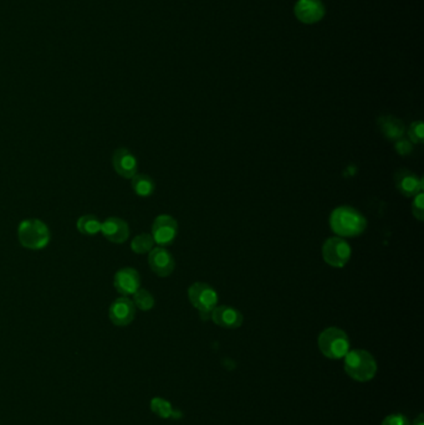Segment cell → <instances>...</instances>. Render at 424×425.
Listing matches in <instances>:
<instances>
[{"label": "cell", "mask_w": 424, "mask_h": 425, "mask_svg": "<svg viewBox=\"0 0 424 425\" xmlns=\"http://www.w3.org/2000/svg\"><path fill=\"white\" fill-rule=\"evenodd\" d=\"M331 231L340 238H355L366 231L367 220L353 207L336 208L330 215Z\"/></svg>", "instance_id": "cell-1"}, {"label": "cell", "mask_w": 424, "mask_h": 425, "mask_svg": "<svg viewBox=\"0 0 424 425\" xmlns=\"http://www.w3.org/2000/svg\"><path fill=\"white\" fill-rule=\"evenodd\" d=\"M20 245L28 250H42L51 240V231L40 219H25L18 226Z\"/></svg>", "instance_id": "cell-2"}, {"label": "cell", "mask_w": 424, "mask_h": 425, "mask_svg": "<svg viewBox=\"0 0 424 425\" xmlns=\"http://www.w3.org/2000/svg\"><path fill=\"white\" fill-rule=\"evenodd\" d=\"M344 368L345 372L355 381L367 382L376 376L377 362L370 352L364 349H353L348 351L345 356Z\"/></svg>", "instance_id": "cell-3"}, {"label": "cell", "mask_w": 424, "mask_h": 425, "mask_svg": "<svg viewBox=\"0 0 424 425\" xmlns=\"http://www.w3.org/2000/svg\"><path fill=\"white\" fill-rule=\"evenodd\" d=\"M319 349L325 357L340 360L350 351V340L345 331L337 327H329L319 336Z\"/></svg>", "instance_id": "cell-4"}, {"label": "cell", "mask_w": 424, "mask_h": 425, "mask_svg": "<svg viewBox=\"0 0 424 425\" xmlns=\"http://www.w3.org/2000/svg\"><path fill=\"white\" fill-rule=\"evenodd\" d=\"M323 259L328 265L341 269L351 259V247L340 236L330 238L323 242Z\"/></svg>", "instance_id": "cell-5"}, {"label": "cell", "mask_w": 424, "mask_h": 425, "mask_svg": "<svg viewBox=\"0 0 424 425\" xmlns=\"http://www.w3.org/2000/svg\"><path fill=\"white\" fill-rule=\"evenodd\" d=\"M188 299L199 312H212L218 303L217 291L205 283H193L188 289Z\"/></svg>", "instance_id": "cell-6"}, {"label": "cell", "mask_w": 424, "mask_h": 425, "mask_svg": "<svg viewBox=\"0 0 424 425\" xmlns=\"http://www.w3.org/2000/svg\"><path fill=\"white\" fill-rule=\"evenodd\" d=\"M177 234H178V223L173 217L162 214L155 219L151 235L158 247L164 248L168 245H172L177 238Z\"/></svg>", "instance_id": "cell-7"}, {"label": "cell", "mask_w": 424, "mask_h": 425, "mask_svg": "<svg viewBox=\"0 0 424 425\" xmlns=\"http://www.w3.org/2000/svg\"><path fill=\"white\" fill-rule=\"evenodd\" d=\"M136 317V307L133 305L131 299L121 296L116 299L108 308V319L119 327L131 325Z\"/></svg>", "instance_id": "cell-8"}, {"label": "cell", "mask_w": 424, "mask_h": 425, "mask_svg": "<svg viewBox=\"0 0 424 425\" xmlns=\"http://www.w3.org/2000/svg\"><path fill=\"white\" fill-rule=\"evenodd\" d=\"M149 265L157 276L168 278L174 272L176 261L167 249L157 247L149 253Z\"/></svg>", "instance_id": "cell-9"}, {"label": "cell", "mask_w": 424, "mask_h": 425, "mask_svg": "<svg viewBox=\"0 0 424 425\" xmlns=\"http://www.w3.org/2000/svg\"><path fill=\"white\" fill-rule=\"evenodd\" d=\"M115 172L125 179H132L138 173V160L130 149L117 148L112 154Z\"/></svg>", "instance_id": "cell-10"}, {"label": "cell", "mask_w": 424, "mask_h": 425, "mask_svg": "<svg viewBox=\"0 0 424 425\" xmlns=\"http://www.w3.org/2000/svg\"><path fill=\"white\" fill-rule=\"evenodd\" d=\"M114 286L121 296H132L141 288V276L133 267H122L115 274Z\"/></svg>", "instance_id": "cell-11"}, {"label": "cell", "mask_w": 424, "mask_h": 425, "mask_svg": "<svg viewBox=\"0 0 424 425\" xmlns=\"http://www.w3.org/2000/svg\"><path fill=\"white\" fill-rule=\"evenodd\" d=\"M101 234L112 244H124L130 238V226L124 219L110 217L102 222Z\"/></svg>", "instance_id": "cell-12"}, {"label": "cell", "mask_w": 424, "mask_h": 425, "mask_svg": "<svg viewBox=\"0 0 424 425\" xmlns=\"http://www.w3.org/2000/svg\"><path fill=\"white\" fill-rule=\"evenodd\" d=\"M423 178H418L413 172L400 169L394 174V184L400 194L405 197H414L423 192Z\"/></svg>", "instance_id": "cell-13"}, {"label": "cell", "mask_w": 424, "mask_h": 425, "mask_svg": "<svg viewBox=\"0 0 424 425\" xmlns=\"http://www.w3.org/2000/svg\"><path fill=\"white\" fill-rule=\"evenodd\" d=\"M210 319L215 325L228 328V330H235L243 325L244 317L239 310L232 306H217L210 312Z\"/></svg>", "instance_id": "cell-14"}, {"label": "cell", "mask_w": 424, "mask_h": 425, "mask_svg": "<svg viewBox=\"0 0 424 425\" xmlns=\"http://www.w3.org/2000/svg\"><path fill=\"white\" fill-rule=\"evenodd\" d=\"M294 12L301 23L315 24L323 18L325 6L321 0H299Z\"/></svg>", "instance_id": "cell-15"}, {"label": "cell", "mask_w": 424, "mask_h": 425, "mask_svg": "<svg viewBox=\"0 0 424 425\" xmlns=\"http://www.w3.org/2000/svg\"><path fill=\"white\" fill-rule=\"evenodd\" d=\"M378 128L383 136L391 141H398L405 136L406 126L400 118L394 116H382L378 118Z\"/></svg>", "instance_id": "cell-16"}, {"label": "cell", "mask_w": 424, "mask_h": 425, "mask_svg": "<svg viewBox=\"0 0 424 425\" xmlns=\"http://www.w3.org/2000/svg\"><path fill=\"white\" fill-rule=\"evenodd\" d=\"M131 188L135 194L141 198H147L155 193V181L144 173H137L131 179Z\"/></svg>", "instance_id": "cell-17"}, {"label": "cell", "mask_w": 424, "mask_h": 425, "mask_svg": "<svg viewBox=\"0 0 424 425\" xmlns=\"http://www.w3.org/2000/svg\"><path fill=\"white\" fill-rule=\"evenodd\" d=\"M102 222L92 214H86L78 219L76 229L80 234L86 236H95L101 233Z\"/></svg>", "instance_id": "cell-18"}, {"label": "cell", "mask_w": 424, "mask_h": 425, "mask_svg": "<svg viewBox=\"0 0 424 425\" xmlns=\"http://www.w3.org/2000/svg\"><path fill=\"white\" fill-rule=\"evenodd\" d=\"M155 242L149 233H142L135 236L131 242V250L137 255L149 254L155 248Z\"/></svg>", "instance_id": "cell-19"}, {"label": "cell", "mask_w": 424, "mask_h": 425, "mask_svg": "<svg viewBox=\"0 0 424 425\" xmlns=\"http://www.w3.org/2000/svg\"><path fill=\"white\" fill-rule=\"evenodd\" d=\"M151 409L153 410V413L157 414L158 417H161L163 419H167V418H180L182 413L180 412H176L172 409L171 403L162 398H153L151 401Z\"/></svg>", "instance_id": "cell-20"}, {"label": "cell", "mask_w": 424, "mask_h": 425, "mask_svg": "<svg viewBox=\"0 0 424 425\" xmlns=\"http://www.w3.org/2000/svg\"><path fill=\"white\" fill-rule=\"evenodd\" d=\"M132 302H133V305L138 310H141V311H150L152 310L153 307H155V300L153 295L151 294L149 290L142 289V288H139V289L132 295Z\"/></svg>", "instance_id": "cell-21"}, {"label": "cell", "mask_w": 424, "mask_h": 425, "mask_svg": "<svg viewBox=\"0 0 424 425\" xmlns=\"http://www.w3.org/2000/svg\"><path fill=\"white\" fill-rule=\"evenodd\" d=\"M408 137L409 141L417 144H422L424 141V124L422 121H417L411 124V127L408 128Z\"/></svg>", "instance_id": "cell-22"}, {"label": "cell", "mask_w": 424, "mask_h": 425, "mask_svg": "<svg viewBox=\"0 0 424 425\" xmlns=\"http://www.w3.org/2000/svg\"><path fill=\"white\" fill-rule=\"evenodd\" d=\"M412 203V214L414 218L417 219L418 222H423L424 220V194L423 192H421L417 195L413 197Z\"/></svg>", "instance_id": "cell-23"}, {"label": "cell", "mask_w": 424, "mask_h": 425, "mask_svg": "<svg viewBox=\"0 0 424 425\" xmlns=\"http://www.w3.org/2000/svg\"><path fill=\"white\" fill-rule=\"evenodd\" d=\"M382 425H411L405 415L402 414H391L386 417L382 422Z\"/></svg>", "instance_id": "cell-24"}, {"label": "cell", "mask_w": 424, "mask_h": 425, "mask_svg": "<svg viewBox=\"0 0 424 425\" xmlns=\"http://www.w3.org/2000/svg\"><path fill=\"white\" fill-rule=\"evenodd\" d=\"M413 149L412 142L406 138H400L396 143V151L400 154V156H407V154L411 153Z\"/></svg>", "instance_id": "cell-25"}, {"label": "cell", "mask_w": 424, "mask_h": 425, "mask_svg": "<svg viewBox=\"0 0 424 425\" xmlns=\"http://www.w3.org/2000/svg\"><path fill=\"white\" fill-rule=\"evenodd\" d=\"M413 425H424L423 414H419L418 418L414 420Z\"/></svg>", "instance_id": "cell-26"}]
</instances>
